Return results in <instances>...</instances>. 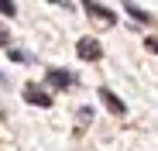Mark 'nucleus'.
Returning a JSON list of instances; mask_svg holds the SVG:
<instances>
[{"instance_id":"f257e3e1","label":"nucleus","mask_w":158,"mask_h":151,"mask_svg":"<svg viewBox=\"0 0 158 151\" xmlns=\"http://www.w3.org/2000/svg\"><path fill=\"white\" fill-rule=\"evenodd\" d=\"M76 55L83 59V62H96V59L103 55V48H100V41H96V38H79V45H76Z\"/></svg>"},{"instance_id":"f03ea898","label":"nucleus","mask_w":158,"mask_h":151,"mask_svg":"<svg viewBox=\"0 0 158 151\" xmlns=\"http://www.w3.org/2000/svg\"><path fill=\"white\" fill-rule=\"evenodd\" d=\"M86 7V14L96 21V24H103V28H110V24L117 21V14L110 10V7H103V4H93V0H89V4H83Z\"/></svg>"},{"instance_id":"7ed1b4c3","label":"nucleus","mask_w":158,"mask_h":151,"mask_svg":"<svg viewBox=\"0 0 158 151\" xmlns=\"http://www.w3.org/2000/svg\"><path fill=\"white\" fill-rule=\"evenodd\" d=\"M96 96H100V103L107 107L110 113H117V117H124V113H127V107H124V100H117V93H110L107 86H103V89H100Z\"/></svg>"},{"instance_id":"20e7f679","label":"nucleus","mask_w":158,"mask_h":151,"mask_svg":"<svg viewBox=\"0 0 158 151\" xmlns=\"http://www.w3.org/2000/svg\"><path fill=\"white\" fill-rule=\"evenodd\" d=\"M24 100H28V103H35V107H52V96H48L41 86H35V83L24 86Z\"/></svg>"},{"instance_id":"39448f33","label":"nucleus","mask_w":158,"mask_h":151,"mask_svg":"<svg viewBox=\"0 0 158 151\" xmlns=\"http://www.w3.org/2000/svg\"><path fill=\"white\" fill-rule=\"evenodd\" d=\"M76 79H72V72H62V69H48V86L52 89H69Z\"/></svg>"},{"instance_id":"423d86ee","label":"nucleus","mask_w":158,"mask_h":151,"mask_svg":"<svg viewBox=\"0 0 158 151\" xmlns=\"http://www.w3.org/2000/svg\"><path fill=\"white\" fill-rule=\"evenodd\" d=\"M124 10H127V14H131V17H134V21H141V24H151V21H155V17H151V14H148V10H141V7H138V4H127V7H124Z\"/></svg>"},{"instance_id":"0eeeda50","label":"nucleus","mask_w":158,"mask_h":151,"mask_svg":"<svg viewBox=\"0 0 158 151\" xmlns=\"http://www.w3.org/2000/svg\"><path fill=\"white\" fill-rule=\"evenodd\" d=\"M14 10H17V7L10 4V0H0V14H14Z\"/></svg>"},{"instance_id":"6e6552de","label":"nucleus","mask_w":158,"mask_h":151,"mask_svg":"<svg viewBox=\"0 0 158 151\" xmlns=\"http://www.w3.org/2000/svg\"><path fill=\"white\" fill-rule=\"evenodd\" d=\"M7 41H10V31L4 28V24H0V45H7Z\"/></svg>"},{"instance_id":"1a4fd4ad","label":"nucleus","mask_w":158,"mask_h":151,"mask_svg":"<svg viewBox=\"0 0 158 151\" xmlns=\"http://www.w3.org/2000/svg\"><path fill=\"white\" fill-rule=\"evenodd\" d=\"M144 45H148V48H151V52H158V38H148V41H144Z\"/></svg>"}]
</instances>
